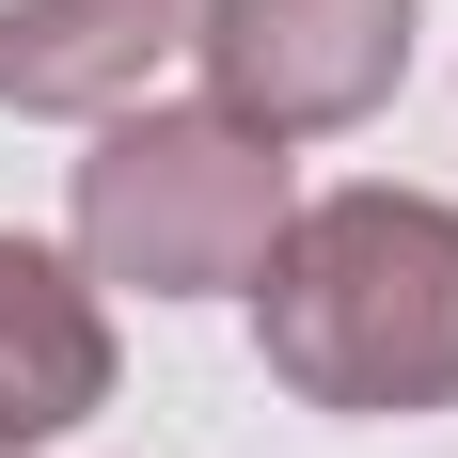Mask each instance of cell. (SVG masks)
<instances>
[{
  "label": "cell",
  "instance_id": "obj_1",
  "mask_svg": "<svg viewBox=\"0 0 458 458\" xmlns=\"http://www.w3.org/2000/svg\"><path fill=\"white\" fill-rule=\"evenodd\" d=\"M253 348L301 411H458V206L317 190L253 253Z\"/></svg>",
  "mask_w": 458,
  "mask_h": 458
},
{
  "label": "cell",
  "instance_id": "obj_2",
  "mask_svg": "<svg viewBox=\"0 0 458 458\" xmlns=\"http://www.w3.org/2000/svg\"><path fill=\"white\" fill-rule=\"evenodd\" d=\"M284 206H301L284 190V142H253L237 111H95L80 269L142 284V301H222V284H253Z\"/></svg>",
  "mask_w": 458,
  "mask_h": 458
},
{
  "label": "cell",
  "instance_id": "obj_3",
  "mask_svg": "<svg viewBox=\"0 0 458 458\" xmlns=\"http://www.w3.org/2000/svg\"><path fill=\"white\" fill-rule=\"evenodd\" d=\"M190 64L253 142H317L411 80V0H190Z\"/></svg>",
  "mask_w": 458,
  "mask_h": 458
},
{
  "label": "cell",
  "instance_id": "obj_4",
  "mask_svg": "<svg viewBox=\"0 0 458 458\" xmlns=\"http://www.w3.org/2000/svg\"><path fill=\"white\" fill-rule=\"evenodd\" d=\"M190 47V0H0V111H142V80Z\"/></svg>",
  "mask_w": 458,
  "mask_h": 458
},
{
  "label": "cell",
  "instance_id": "obj_5",
  "mask_svg": "<svg viewBox=\"0 0 458 458\" xmlns=\"http://www.w3.org/2000/svg\"><path fill=\"white\" fill-rule=\"evenodd\" d=\"M80 411H111V317H95V284L64 269V253L0 237V443L32 458Z\"/></svg>",
  "mask_w": 458,
  "mask_h": 458
},
{
  "label": "cell",
  "instance_id": "obj_6",
  "mask_svg": "<svg viewBox=\"0 0 458 458\" xmlns=\"http://www.w3.org/2000/svg\"><path fill=\"white\" fill-rule=\"evenodd\" d=\"M0 458H16V443H0Z\"/></svg>",
  "mask_w": 458,
  "mask_h": 458
}]
</instances>
